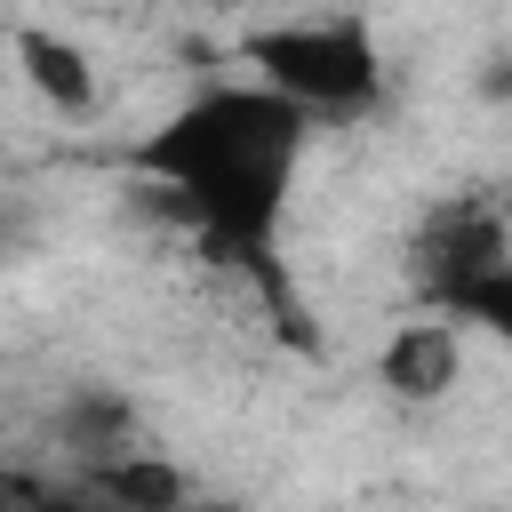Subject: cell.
<instances>
[{"mask_svg": "<svg viewBox=\"0 0 512 512\" xmlns=\"http://www.w3.org/2000/svg\"><path fill=\"white\" fill-rule=\"evenodd\" d=\"M88 488H96V504H104V512H184V504H192L184 472H176L168 456H136V448L96 456Z\"/></svg>", "mask_w": 512, "mask_h": 512, "instance_id": "cell-5", "label": "cell"}, {"mask_svg": "<svg viewBox=\"0 0 512 512\" xmlns=\"http://www.w3.org/2000/svg\"><path fill=\"white\" fill-rule=\"evenodd\" d=\"M376 376H384L392 400H416V408H424V400H448L456 376H464V328H456V320H408V328L384 344Z\"/></svg>", "mask_w": 512, "mask_h": 512, "instance_id": "cell-4", "label": "cell"}, {"mask_svg": "<svg viewBox=\"0 0 512 512\" xmlns=\"http://www.w3.org/2000/svg\"><path fill=\"white\" fill-rule=\"evenodd\" d=\"M16 64H24V80L56 104V112H88L96 104V72H88V56L64 40V32H16Z\"/></svg>", "mask_w": 512, "mask_h": 512, "instance_id": "cell-6", "label": "cell"}, {"mask_svg": "<svg viewBox=\"0 0 512 512\" xmlns=\"http://www.w3.org/2000/svg\"><path fill=\"white\" fill-rule=\"evenodd\" d=\"M416 280L448 320H480V328H512V248H504V216L488 200H448L424 232H416Z\"/></svg>", "mask_w": 512, "mask_h": 512, "instance_id": "cell-2", "label": "cell"}, {"mask_svg": "<svg viewBox=\"0 0 512 512\" xmlns=\"http://www.w3.org/2000/svg\"><path fill=\"white\" fill-rule=\"evenodd\" d=\"M264 88L296 112H360L376 88H384V64H376V40L352 24V16H328V24H280V32H256L248 40Z\"/></svg>", "mask_w": 512, "mask_h": 512, "instance_id": "cell-3", "label": "cell"}, {"mask_svg": "<svg viewBox=\"0 0 512 512\" xmlns=\"http://www.w3.org/2000/svg\"><path fill=\"white\" fill-rule=\"evenodd\" d=\"M184 512H232V504H184Z\"/></svg>", "mask_w": 512, "mask_h": 512, "instance_id": "cell-7", "label": "cell"}, {"mask_svg": "<svg viewBox=\"0 0 512 512\" xmlns=\"http://www.w3.org/2000/svg\"><path fill=\"white\" fill-rule=\"evenodd\" d=\"M296 152H304L296 104H280L272 88H208L136 160L168 192H184V208H192V224L216 256H240V248H264Z\"/></svg>", "mask_w": 512, "mask_h": 512, "instance_id": "cell-1", "label": "cell"}]
</instances>
